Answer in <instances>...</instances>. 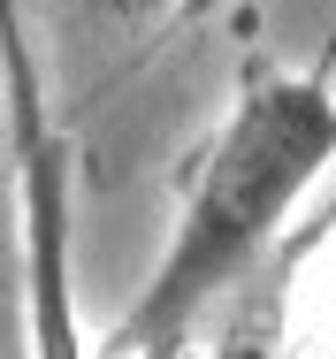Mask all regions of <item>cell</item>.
Returning a JSON list of instances; mask_svg holds the SVG:
<instances>
[{"label":"cell","instance_id":"3957f363","mask_svg":"<svg viewBox=\"0 0 336 359\" xmlns=\"http://www.w3.org/2000/svg\"><path fill=\"white\" fill-rule=\"evenodd\" d=\"M329 245H336V191H329L306 222H290V229H283V245H275V276L290 283V276H298L314 252H329Z\"/></svg>","mask_w":336,"mask_h":359},{"label":"cell","instance_id":"5b68a950","mask_svg":"<svg viewBox=\"0 0 336 359\" xmlns=\"http://www.w3.org/2000/svg\"><path fill=\"white\" fill-rule=\"evenodd\" d=\"M206 359H290V352H283V337H275L268 321H253V329H229Z\"/></svg>","mask_w":336,"mask_h":359},{"label":"cell","instance_id":"277c9868","mask_svg":"<svg viewBox=\"0 0 336 359\" xmlns=\"http://www.w3.org/2000/svg\"><path fill=\"white\" fill-rule=\"evenodd\" d=\"M15 290V145H8V100H0V298Z\"/></svg>","mask_w":336,"mask_h":359},{"label":"cell","instance_id":"7a4b0ae2","mask_svg":"<svg viewBox=\"0 0 336 359\" xmlns=\"http://www.w3.org/2000/svg\"><path fill=\"white\" fill-rule=\"evenodd\" d=\"M0 100L15 145V290L31 321V359H92L76 313V252H69V145L54 130L46 76L15 0H0Z\"/></svg>","mask_w":336,"mask_h":359},{"label":"cell","instance_id":"6da1fadb","mask_svg":"<svg viewBox=\"0 0 336 359\" xmlns=\"http://www.w3.org/2000/svg\"><path fill=\"white\" fill-rule=\"evenodd\" d=\"M336 161V39L314 69H253L237 76L229 115L199 145V168L184 184V207L168 229V252L153 260L145 290L115 321L107 352L137 344H191L199 313L245 283L283 229L298 222L306 191Z\"/></svg>","mask_w":336,"mask_h":359},{"label":"cell","instance_id":"52a82bcc","mask_svg":"<svg viewBox=\"0 0 336 359\" xmlns=\"http://www.w3.org/2000/svg\"><path fill=\"white\" fill-rule=\"evenodd\" d=\"M107 359H184V344H137V352H107Z\"/></svg>","mask_w":336,"mask_h":359},{"label":"cell","instance_id":"8992f818","mask_svg":"<svg viewBox=\"0 0 336 359\" xmlns=\"http://www.w3.org/2000/svg\"><path fill=\"white\" fill-rule=\"evenodd\" d=\"M92 15H123V23H137V15H161L168 0H84Z\"/></svg>","mask_w":336,"mask_h":359}]
</instances>
